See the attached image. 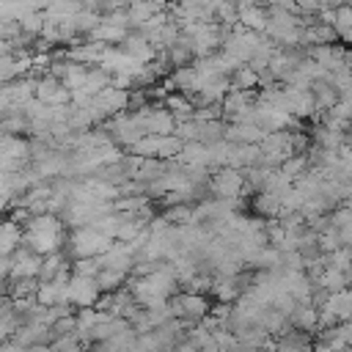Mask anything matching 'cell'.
<instances>
[{
	"mask_svg": "<svg viewBox=\"0 0 352 352\" xmlns=\"http://www.w3.org/2000/svg\"><path fill=\"white\" fill-rule=\"evenodd\" d=\"M132 116L138 118V124H140L143 135H154V138H168V135H173L176 121L170 118V113H168L160 102H154V104H148L146 110L132 113Z\"/></svg>",
	"mask_w": 352,
	"mask_h": 352,
	"instance_id": "6",
	"label": "cell"
},
{
	"mask_svg": "<svg viewBox=\"0 0 352 352\" xmlns=\"http://www.w3.org/2000/svg\"><path fill=\"white\" fill-rule=\"evenodd\" d=\"M223 140L231 146H258L264 140V132L256 129L250 121L248 124H226L223 126Z\"/></svg>",
	"mask_w": 352,
	"mask_h": 352,
	"instance_id": "16",
	"label": "cell"
},
{
	"mask_svg": "<svg viewBox=\"0 0 352 352\" xmlns=\"http://www.w3.org/2000/svg\"><path fill=\"white\" fill-rule=\"evenodd\" d=\"M82 349H85V346L80 344V338H77L74 333L60 336V338H52L50 346H47V352H82Z\"/></svg>",
	"mask_w": 352,
	"mask_h": 352,
	"instance_id": "32",
	"label": "cell"
},
{
	"mask_svg": "<svg viewBox=\"0 0 352 352\" xmlns=\"http://www.w3.org/2000/svg\"><path fill=\"white\" fill-rule=\"evenodd\" d=\"M11 270H8V280H22V278H36L38 275V267H41V256L30 253L28 248H16L11 256Z\"/></svg>",
	"mask_w": 352,
	"mask_h": 352,
	"instance_id": "13",
	"label": "cell"
},
{
	"mask_svg": "<svg viewBox=\"0 0 352 352\" xmlns=\"http://www.w3.org/2000/svg\"><path fill=\"white\" fill-rule=\"evenodd\" d=\"M168 308H170V316L184 322L187 327L190 324H198L206 319L212 302L209 297H201V294H187V292H176L170 300H168Z\"/></svg>",
	"mask_w": 352,
	"mask_h": 352,
	"instance_id": "3",
	"label": "cell"
},
{
	"mask_svg": "<svg viewBox=\"0 0 352 352\" xmlns=\"http://www.w3.org/2000/svg\"><path fill=\"white\" fill-rule=\"evenodd\" d=\"M33 99L41 102L44 107H66L69 99H72V94L58 80H52L50 74H44V77H38L33 82Z\"/></svg>",
	"mask_w": 352,
	"mask_h": 352,
	"instance_id": "9",
	"label": "cell"
},
{
	"mask_svg": "<svg viewBox=\"0 0 352 352\" xmlns=\"http://www.w3.org/2000/svg\"><path fill=\"white\" fill-rule=\"evenodd\" d=\"M344 352H349V349H344Z\"/></svg>",
	"mask_w": 352,
	"mask_h": 352,
	"instance_id": "37",
	"label": "cell"
},
{
	"mask_svg": "<svg viewBox=\"0 0 352 352\" xmlns=\"http://www.w3.org/2000/svg\"><path fill=\"white\" fill-rule=\"evenodd\" d=\"M305 55H308V58L316 63V69H319V72H324V74H333V72H338V69L349 66V52H346V47H344V44L311 47V50H305Z\"/></svg>",
	"mask_w": 352,
	"mask_h": 352,
	"instance_id": "8",
	"label": "cell"
},
{
	"mask_svg": "<svg viewBox=\"0 0 352 352\" xmlns=\"http://www.w3.org/2000/svg\"><path fill=\"white\" fill-rule=\"evenodd\" d=\"M327 44H338V36H336V30H333L327 22L314 19V22H308L305 28H300V41H297L300 50L327 47Z\"/></svg>",
	"mask_w": 352,
	"mask_h": 352,
	"instance_id": "12",
	"label": "cell"
},
{
	"mask_svg": "<svg viewBox=\"0 0 352 352\" xmlns=\"http://www.w3.org/2000/svg\"><path fill=\"white\" fill-rule=\"evenodd\" d=\"M305 170H311V168H308L305 154H294V157H289V160L278 168V173H280V176H286L289 182H294V179H297V176H302Z\"/></svg>",
	"mask_w": 352,
	"mask_h": 352,
	"instance_id": "31",
	"label": "cell"
},
{
	"mask_svg": "<svg viewBox=\"0 0 352 352\" xmlns=\"http://www.w3.org/2000/svg\"><path fill=\"white\" fill-rule=\"evenodd\" d=\"M162 58L168 60V66H170L173 72H176V69H184V66H192V60H195V58H192L190 44L182 38V33H179V38H176L165 52H162Z\"/></svg>",
	"mask_w": 352,
	"mask_h": 352,
	"instance_id": "25",
	"label": "cell"
},
{
	"mask_svg": "<svg viewBox=\"0 0 352 352\" xmlns=\"http://www.w3.org/2000/svg\"><path fill=\"white\" fill-rule=\"evenodd\" d=\"M22 242V226L14 220H0V258H8Z\"/></svg>",
	"mask_w": 352,
	"mask_h": 352,
	"instance_id": "24",
	"label": "cell"
},
{
	"mask_svg": "<svg viewBox=\"0 0 352 352\" xmlns=\"http://www.w3.org/2000/svg\"><path fill=\"white\" fill-rule=\"evenodd\" d=\"M102 292L96 286L94 278H80V275H69L66 280V302L74 308H94L99 302Z\"/></svg>",
	"mask_w": 352,
	"mask_h": 352,
	"instance_id": "7",
	"label": "cell"
},
{
	"mask_svg": "<svg viewBox=\"0 0 352 352\" xmlns=\"http://www.w3.org/2000/svg\"><path fill=\"white\" fill-rule=\"evenodd\" d=\"M206 190H209V198H217V201H239L242 192H245V184H242V170H234V168H217L209 173V182H206Z\"/></svg>",
	"mask_w": 352,
	"mask_h": 352,
	"instance_id": "4",
	"label": "cell"
},
{
	"mask_svg": "<svg viewBox=\"0 0 352 352\" xmlns=\"http://www.w3.org/2000/svg\"><path fill=\"white\" fill-rule=\"evenodd\" d=\"M314 286H319V289L327 292V294L341 292V289L349 286V272H338V270H333V267H322V270L316 272V278H314Z\"/></svg>",
	"mask_w": 352,
	"mask_h": 352,
	"instance_id": "23",
	"label": "cell"
},
{
	"mask_svg": "<svg viewBox=\"0 0 352 352\" xmlns=\"http://www.w3.org/2000/svg\"><path fill=\"white\" fill-rule=\"evenodd\" d=\"M104 88H110V74H107L104 69H99V66H88L85 80H82V85H80L77 91L85 94V96H96V94L104 91Z\"/></svg>",
	"mask_w": 352,
	"mask_h": 352,
	"instance_id": "28",
	"label": "cell"
},
{
	"mask_svg": "<svg viewBox=\"0 0 352 352\" xmlns=\"http://www.w3.org/2000/svg\"><path fill=\"white\" fill-rule=\"evenodd\" d=\"M113 242L107 236H102L99 231H94L91 226L66 231V239L60 245V253L66 256V261H80V258H96L102 256Z\"/></svg>",
	"mask_w": 352,
	"mask_h": 352,
	"instance_id": "2",
	"label": "cell"
},
{
	"mask_svg": "<svg viewBox=\"0 0 352 352\" xmlns=\"http://www.w3.org/2000/svg\"><path fill=\"white\" fill-rule=\"evenodd\" d=\"M96 272H99L96 258H80V261H72L69 267V275H80V278H94Z\"/></svg>",
	"mask_w": 352,
	"mask_h": 352,
	"instance_id": "33",
	"label": "cell"
},
{
	"mask_svg": "<svg viewBox=\"0 0 352 352\" xmlns=\"http://www.w3.org/2000/svg\"><path fill=\"white\" fill-rule=\"evenodd\" d=\"M258 352H275V346L270 344V346H264V349H258Z\"/></svg>",
	"mask_w": 352,
	"mask_h": 352,
	"instance_id": "35",
	"label": "cell"
},
{
	"mask_svg": "<svg viewBox=\"0 0 352 352\" xmlns=\"http://www.w3.org/2000/svg\"><path fill=\"white\" fill-rule=\"evenodd\" d=\"M94 280H96V286H99L102 294H110V292L124 289L126 280H129V275H126V272H118V270H99V272L94 275Z\"/></svg>",
	"mask_w": 352,
	"mask_h": 352,
	"instance_id": "29",
	"label": "cell"
},
{
	"mask_svg": "<svg viewBox=\"0 0 352 352\" xmlns=\"http://www.w3.org/2000/svg\"><path fill=\"white\" fill-rule=\"evenodd\" d=\"M129 352H143V349H138V346H132V349H129Z\"/></svg>",
	"mask_w": 352,
	"mask_h": 352,
	"instance_id": "36",
	"label": "cell"
},
{
	"mask_svg": "<svg viewBox=\"0 0 352 352\" xmlns=\"http://www.w3.org/2000/svg\"><path fill=\"white\" fill-rule=\"evenodd\" d=\"M278 250L272 245H264V248H256L253 253L245 256V270L250 272H267V270H275L278 267Z\"/></svg>",
	"mask_w": 352,
	"mask_h": 352,
	"instance_id": "20",
	"label": "cell"
},
{
	"mask_svg": "<svg viewBox=\"0 0 352 352\" xmlns=\"http://www.w3.org/2000/svg\"><path fill=\"white\" fill-rule=\"evenodd\" d=\"M36 302H38L41 308L69 305V302H66V283H38V289H36Z\"/></svg>",
	"mask_w": 352,
	"mask_h": 352,
	"instance_id": "26",
	"label": "cell"
},
{
	"mask_svg": "<svg viewBox=\"0 0 352 352\" xmlns=\"http://www.w3.org/2000/svg\"><path fill=\"white\" fill-rule=\"evenodd\" d=\"M250 209H253V217H258V220H278L280 217V201L275 195H270V192L253 195Z\"/></svg>",
	"mask_w": 352,
	"mask_h": 352,
	"instance_id": "27",
	"label": "cell"
},
{
	"mask_svg": "<svg viewBox=\"0 0 352 352\" xmlns=\"http://www.w3.org/2000/svg\"><path fill=\"white\" fill-rule=\"evenodd\" d=\"M69 267L72 261H66V256L58 250V253H50L41 258V267H38V275L36 280L38 283H66L69 280Z\"/></svg>",
	"mask_w": 352,
	"mask_h": 352,
	"instance_id": "14",
	"label": "cell"
},
{
	"mask_svg": "<svg viewBox=\"0 0 352 352\" xmlns=\"http://www.w3.org/2000/svg\"><path fill=\"white\" fill-rule=\"evenodd\" d=\"M286 322H289L292 330L305 333V336H314V333L319 330V314H316V308L308 305V302H297L294 311L286 316Z\"/></svg>",
	"mask_w": 352,
	"mask_h": 352,
	"instance_id": "17",
	"label": "cell"
},
{
	"mask_svg": "<svg viewBox=\"0 0 352 352\" xmlns=\"http://www.w3.org/2000/svg\"><path fill=\"white\" fill-rule=\"evenodd\" d=\"M250 280H253V272H250V270H242L239 275L212 278V289H209V294H212L220 305H234V302L245 294V289L250 286Z\"/></svg>",
	"mask_w": 352,
	"mask_h": 352,
	"instance_id": "5",
	"label": "cell"
},
{
	"mask_svg": "<svg viewBox=\"0 0 352 352\" xmlns=\"http://www.w3.org/2000/svg\"><path fill=\"white\" fill-rule=\"evenodd\" d=\"M160 11H165L162 3H126V6H124L126 28H129V30H138L143 22H148V19L157 16Z\"/></svg>",
	"mask_w": 352,
	"mask_h": 352,
	"instance_id": "19",
	"label": "cell"
},
{
	"mask_svg": "<svg viewBox=\"0 0 352 352\" xmlns=\"http://www.w3.org/2000/svg\"><path fill=\"white\" fill-rule=\"evenodd\" d=\"M176 162L184 168H206L209 170V151L201 143H182V151L176 154Z\"/></svg>",
	"mask_w": 352,
	"mask_h": 352,
	"instance_id": "22",
	"label": "cell"
},
{
	"mask_svg": "<svg viewBox=\"0 0 352 352\" xmlns=\"http://www.w3.org/2000/svg\"><path fill=\"white\" fill-rule=\"evenodd\" d=\"M8 341H14V344L22 346V349H30V346H50L52 330H50L47 324H41V322H25V324H19V327L11 333Z\"/></svg>",
	"mask_w": 352,
	"mask_h": 352,
	"instance_id": "11",
	"label": "cell"
},
{
	"mask_svg": "<svg viewBox=\"0 0 352 352\" xmlns=\"http://www.w3.org/2000/svg\"><path fill=\"white\" fill-rule=\"evenodd\" d=\"M330 28L336 30L338 36V44H346L352 38V6L346 3H338L330 14Z\"/></svg>",
	"mask_w": 352,
	"mask_h": 352,
	"instance_id": "21",
	"label": "cell"
},
{
	"mask_svg": "<svg viewBox=\"0 0 352 352\" xmlns=\"http://www.w3.org/2000/svg\"><path fill=\"white\" fill-rule=\"evenodd\" d=\"M22 352H47V346H30V349H22Z\"/></svg>",
	"mask_w": 352,
	"mask_h": 352,
	"instance_id": "34",
	"label": "cell"
},
{
	"mask_svg": "<svg viewBox=\"0 0 352 352\" xmlns=\"http://www.w3.org/2000/svg\"><path fill=\"white\" fill-rule=\"evenodd\" d=\"M270 344H272V338H270L264 330H250L248 336L236 338L239 352H258V349H264V346H270Z\"/></svg>",
	"mask_w": 352,
	"mask_h": 352,
	"instance_id": "30",
	"label": "cell"
},
{
	"mask_svg": "<svg viewBox=\"0 0 352 352\" xmlns=\"http://www.w3.org/2000/svg\"><path fill=\"white\" fill-rule=\"evenodd\" d=\"M236 6V25L250 30V33H264L267 16H264V6L256 3H234Z\"/></svg>",
	"mask_w": 352,
	"mask_h": 352,
	"instance_id": "18",
	"label": "cell"
},
{
	"mask_svg": "<svg viewBox=\"0 0 352 352\" xmlns=\"http://www.w3.org/2000/svg\"><path fill=\"white\" fill-rule=\"evenodd\" d=\"M96 267L99 270H118V272H132L135 267V253L129 245L124 242H113L102 256H96Z\"/></svg>",
	"mask_w": 352,
	"mask_h": 352,
	"instance_id": "10",
	"label": "cell"
},
{
	"mask_svg": "<svg viewBox=\"0 0 352 352\" xmlns=\"http://www.w3.org/2000/svg\"><path fill=\"white\" fill-rule=\"evenodd\" d=\"M66 239V228L60 226L58 217L52 214H38V217H28L22 223V248H28L30 253L36 256H50V253H58L60 245Z\"/></svg>",
	"mask_w": 352,
	"mask_h": 352,
	"instance_id": "1",
	"label": "cell"
},
{
	"mask_svg": "<svg viewBox=\"0 0 352 352\" xmlns=\"http://www.w3.org/2000/svg\"><path fill=\"white\" fill-rule=\"evenodd\" d=\"M118 50H121L126 58H132L138 66H146V63H151V60L157 58V52L148 47V41H146L143 36H138L135 30L126 33V38L118 44Z\"/></svg>",
	"mask_w": 352,
	"mask_h": 352,
	"instance_id": "15",
	"label": "cell"
}]
</instances>
